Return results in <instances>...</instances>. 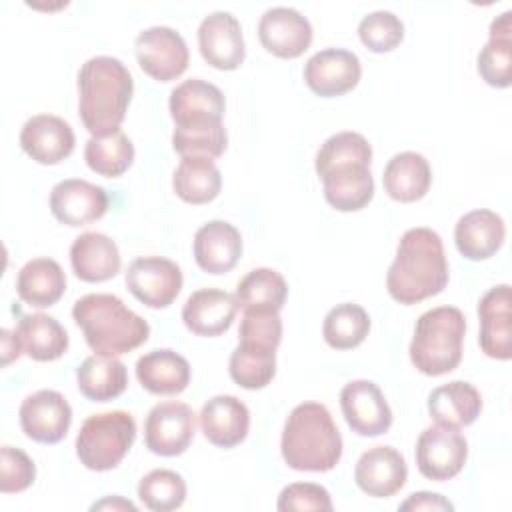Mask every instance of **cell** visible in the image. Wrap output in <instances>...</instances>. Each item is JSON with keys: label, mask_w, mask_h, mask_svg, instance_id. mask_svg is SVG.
Listing matches in <instances>:
<instances>
[{"label": "cell", "mask_w": 512, "mask_h": 512, "mask_svg": "<svg viewBox=\"0 0 512 512\" xmlns=\"http://www.w3.org/2000/svg\"><path fill=\"white\" fill-rule=\"evenodd\" d=\"M448 284V260L438 232L418 226L402 234L386 274L388 294L400 304H418Z\"/></svg>", "instance_id": "1"}, {"label": "cell", "mask_w": 512, "mask_h": 512, "mask_svg": "<svg viewBox=\"0 0 512 512\" xmlns=\"http://www.w3.org/2000/svg\"><path fill=\"white\" fill-rule=\"evenodd\" d=\"M134 80L122 60L94 56L78 72V110L84 128L92 136L120 130L132 100Z\"/></svg>", "instance_id": "2"}, {"label": "cell", "mask_w": 512, "mask_h": 512, "mask_svg": "<svg viewBox=\"0 0 512 512\" xmlns=\"http://www.w3.org/2000/svg\"><path fill=\"white\" fill-rule=\"evenodd\" d=\"M280 450L292 470H332L342 458V436L330 410L320 402L298 404L286 418Z\"/></svg>", "instance_id": "3"}, {"label": "cell", "mask_w": 512, "mask_h": 512, "mask_svg": "<svg viewBox=\"0 0 512 512\" xmlns=\"http://www.w3.org/2000/svg\"><path fill=\"white\" fill-rule=\"evenodd\" d=\"M74 322L86 344L104 356H122L148 340V322L114 294H86L74 302Z\"/></svg>", "instance_id": "4"}, {"label": "cell", "mask_w": 512, "mask_h": 512, "mask_svg": "<svg viewBox=\"0 0 512 512\" xmlns=\"http://www.w3.org/2000/svg\"><path fill=\"white\" fill-rule=\"evenodd\" d=\"M466 318L454 306L426 310L414 326L410 360L426 376L452 372L462 360Z\"/></svg>", "instance_id": "5"}, {"label": "cell", "mask_w": 512, "mask_h": 512, "mask_svg": "<svg viewBox=\"0 0 512 512\" xmlns=\"http://www.w3.org/2000/svg\"><path fill=\"white\" fill-rule=\"evenodd\" d=\"M136 440V420L126 410L92 414L76 436V454L88 470L116 468Z\"/></svg>", "instance_id": "6"}, {"label": "cell", "mask_w": 512, "mask_h": 512, "mask_svg": "<svg viewBox=\"0 0 512 512\" xmlns=\"http://www.w3.org/2000/svg\"><path fill=\"white\" fill-rule=\"evenodd\" d=\"M196 432L194 410L178 400L156 404L144 422L146 448L158 456H180Z\"/></svg>", "instance_id": "7"}, {"label": "cell", "mask_w": 512, "mask_h": 512, "mask_svg": "<svg viewBox=\"0 0 512 512\" xmlns=\"http://www.w3.org/2000/svg\"><path fill=\"white\" fill-rule=\"evenodd\" d=\"M468 442L448 426H428L416 440V466L428 480L444 482L454 478L466 464Z\"/></svg>", "instance_id": "8"}, {"label": "cell", "mask_w": 512, "mask_h": 512, "mask_svg": "<svg viewBox=\"0 0 512 512\" xmlns=\"http://www.w3.org/2000/svg\"><path fill=\"white\" fill-rule=\"evenodd\" d=\"M140 68L158 82H170L188 68V46L170 26H152L142 30L134 42Z\"/></svg>", "instance_id": "9"}, {"label": "cell", "mask_w": 512, "mask_h": 512, "mask_svg": "<svg viewBox=\"0 0 512 512\" xmlns=\"http://www.w3.org/2000/svg\"><path fill=\"white\" fill-rule=\"evenodd\" d=\"M126 288L150 308L170 306L182 290V270L162 256H140L126 270Z\"/></svg>", "instance_id": "10"}, {"label": "cell", "mask_w": 512, "mask_h": 512, "mask_svg": "<svg viewBox=\"0 0 512 512\" xmlns=\"http://www.w3.org/2000/svg\"><path fill=\"white\" fill-rule=\"evenodd\" d=\"M340 408L346 424L358 436H380L392 426V410L372 380H352L340 392Z\"/></svg>", "instance_id": "11"}, {"label": "cell", "mask_w": 512, "mask_h": 512, "mask_svg": "<svg viewBox=\"0 0 512 512\" xmlns=\"http://www.w3.org/2000/svg\"><path fill=\"white\" fill-rule=\"evenodd\" d=\"M22 432L40 444H58L72 424V408L56 390H38L20 404Z\"/></svg>", "instance_id": "12"}, {"label": "cell", "mask_w": 512, "mask_h": 512, "mask_svg": "<svg viewBox=\"0 0 512 512\" xmlns=\"http://www.w3.org/2000/svg\"><path fill=\"white\" fill-rule=\"evenodd\" d=\"M360 76V58L344 48H324L304 64L306 86L322 98H334L350 92L358 84Z\"/></svg>", "instance_id": "13"}, {"label": "cell", "mask_w": 512, "mask_h": 512, "mask_svg": "<svg viewBox=\"0 0 512 512\" xmlns=\"http://www.w3.org/2000/svg\"><path fill=\"white\" fill-rule=\"evenodd\" d=\"M168 108L176 128L210 126L222 122L226 100L218 86L200 78H190L170 92Z\"/></svg>", "instance_id": "14"}, {"label": "cell", "mask_w": 512, "mask_h": 512, "mask_svg": "<svg viewBox=\"0 0 512 512\" xmlns=\"http://www.w3.org/2000/svg\"><path fill=\"white\" fill-rule=\"evenodd\" d=\"M312 36L308 18L288 6L268 8L258 22L262 46L278 58H298L312 44Z\"/></svg>", "instance_id": "15"}, {"label": "cell", "mask_w": 512, "mask_h": 512, "mask_svg": "<svg viewBox=\"0 0 512 512\" xmlns=\"http://www.w3.org/2000/svg\"><path fill=\"white\" fill-rule=\"evenodd\" d=\"M198 48L212 68L236 70L246 56L238 18L222 10L208 14L198 26Z\"/></svg>", "instance_id": "16"}, {"label": "cell", "mask_w": 512, "mask_h": 512, "mask_svg": "<svg viewBox=\"0 0 512 512\" xmlns=\"http://www.w3.org/2000/svg\"><path fill=\"white\" fill-rule=\"evenodd\" d=\"M50 210L66 226H88L106 214L108 194L88 180L68 178L52 188Z\"/></svg>", "instance_id": "17"}, {"label": "cell", "mask_w": 512, "mask_h": 512, "mask_svg": "<svg viewBox=\"0 0 512 512\" xmlns=\"http://www.w3.org/2000/svg\"><path fill=\"white\" fill-rule=\"evenodd\" d=\"M76 138L72 126L54 114H36L26 120L20 132L22 150L44 166L66 160L74 150Z\"/></svg>", "instance_id": "18"}, {"label": "cell", "mask_w": 512, "mask_h": 512, "mask_svg": "<svg viewBox=\"0 0 512 512\" xmlns=\"http://www.w3.org/2000/svg\"><path fill=\"white\" fill-rule=\"evenodd\" d=\"M510 286L500 284L490 288L478 302L480 318V348L486 356L496 360H510L512 356V310Z\"/></svg>", "instance_id": "19"}, {"label": "cell", "mask_w": 512, "mask_h": 512, "mask_svg": "<svg viewBox=\"0 0 512 512\" xmlns=\"http://www.w3.org/2000/svg\"><path fill=\"white\" fill-rule=\"evenodd\" d=\"M408 478L404 456L392 446L368 448L356 462L354 480L362 492L374 498L394 496Z\"/></svg>", "instance_id": "20"}, {"label": "cell", "mask_w": 512, "mask_h": 512, "mask_svg": "<svg viewBox=\"0 0 512 512\" xmlns=\"http://www.w3.org/2000/svg\"><path fill=\"white\" fill-rule=\"evenodd\" d=\"M236 312V296L218 288H200L188 296L182 320L192 334L214 338L232 326Z\"/></svg>", "instance_id": "21"}, {"label": "cell", "mask_w": 512, "mask_h": 512, "mask_svg": "<svg viewBox=\"0 0 512 512\" xmlns=\"http://www.w3.org/2000/svg\"><path fill=\"white\" fill-rule=\"evenodd\" d=\"M206 440L220 448H232L248 436L250 412L242 400L232 394L212 396L198 414Z\"/></svg>", "instance_id": "22"}, {"label": "cell", "mask_w": 512, "mask_h": 512, "mask_svg": "<svg viewBox=\"0 0 512 512\" xmlns=\"http://www.w3.org/2000/svg\"><path fill=\"white\" fill-rule=\"evenodd\" d=\"M242 256V236L226 220H210L194 234V260L208 274L230 272Z\"/></svg>", "instance_id": "23"}, {"label": "cell", "mask_w": 512, "mask_h": 512, "mask_svg": "<svg viewBox=\"0 0 512 512\" xmlns=\"http://www.w3.org/2000/svg\"><path fill=\"white\" fill-rule=\"evenodd\" d=\"M506 238V226L500 214L478 208L464 214L454 228L458 252L468 260H486L494 256Z\"/></svg>", "instance_id": "24"}, {"label": "cell", "mask_w": 512, "mask_h": 512, "mask_svg": "<svg viewBox=\"0 0 512 512\" xmlns=\"http://www.w3.org/2000/svg\"><path fill=\"white\" fill-rule=\"evenodd\" d=\"M70 264L84 282H104L120 272L116 242L102 232H84L70 246Z\"/></svg>", "instance_id": "25"}, {"label": "cell", "mask_w": 512, "mask_h": 512, "mask_svg": "<svg viewBox=\"0 0 512 512\" xmlns=\"http://www.w3.org/2000/svg\"><path fill=\"white\" fill-rule=\"evenodd\" d=\"M482 410L480 392L464 380H452L434 388L428 396V414L430 418L448 428H466L470 426Z\"/></svg>", "instance_id": "26"}, {"label": "cell", "mask_w": 512, "mask_h": 512, "mask_svg": "<svg viewBox=\"0 0 512 512\" xmlns=\"http://www.w3.org/2000/svg\"><path fill=\"white\" fill-rule=\"evenodd\" d=\"M136 378L150 394L174 396L190 384V364L170 348L152 350L138 358Z\"/></svg>", "instance_id": "27"}, {"label": "cell", "mask_w": 512, "mask_h": 512, "mask_svg": "<svg viewBox=\"0 0 512 512\" xmlns=\"http://www.w3.org/2000/svg\"><path fill=\"white\" fill-rule=\"evenodd\" d=\"M432 182L428 160L418 152L394 154L382 174L386 194L396 202H416L426 196Z\"/></svg>", "instance_id": "28"}, {"label": "cell", "mask_w": 512, "mask_h": 512, "mask_svg": "<svg viewBox=\"0 0 512 512\" xmlns=\"http://www.w3.org/2000/svg\"><path fill=\"white\" fill-rule=\"evenodd\" d=\"M66 290V274L52 258L28 260L16 278V292L22 302L34 308L56 304Z\"/></svg>", "instance_id": "29"}, {"label": "cell", "mask_w": 512, "mask_h": 512, "mask_svg": "<svg viewBox=\"0 0 512 512\" xmlns=\"http://www.w3.org/2000/svg\"><path fill=\"white\" fill-rule=\"evenodd\" d=\"M326 202L340 212H356L368 206L374 196V178L370 166L352 164L320 176Z\"/></svg>", "instance_id": "30"}, {"label": "cell", "mask_w": 512, "mask_h": 512, "mask_svg": "<svg viewBox=\"0 0 512 512\" xmlns=\"http://www.w3.org/2000/svg\"><path fill=\"white\" fill-rule=\"evenodd\" d=\"M22 352L36 362H52L68 350V334L64 326L42 312L26 314L18 320L14 330Z\"/></svg>", "instance_id": "31"}, {"label": "cell", "mask_w": 512, "mask_h": 512, "mask_svg": "<svg viewBox=\"0 0 512 512\" xmlns=\"http://www.w3.org/2000/svg\"><path fill=\"white\" fill-rule=\"evenodd\" d=\"M512 12L506 10L490 24V36L478 52V74L494 88H508L512 82Z\"/></svg>", "instance_id": "32"}, {"label": "cell", "mask_w": 512, "mask_h": 512, "mask_svg": "<svg viewBox=\"0 0 512 512\" xmlns=\"http://www.w3.org/2000/svg\"><path fill=\"white\" fill-rule=\"evenodd\" d=\"M78 390L92 402H108L118 398L128 386L124 362L116 356L94 354L76 368Z\"/></svg>", "instance_id": "33"}, {"label": "cell", "mask_w": 512, "mask_h": 512, "mask_svg": "<svg viewBox=\"0 0 512 512\" xmlns=\"http://www.w3.org/2000/svg\"><path fill=\"white\" fill-rule=\"evenodd\" d=\"M172 188L188 204H206L220 194L222 176L212 158L184 156L174 170Z\"/></svg>", "instance_id": "34"}, {"label": "cell", "mask_w": 512, "mask_h": 512, "mask_svg": "<svg viewBox=\"0 0 512 512\" xmlns=\"http://www.w3.org/2000/svg\"><path fill=\"white\" fill-rule=\"evenodd\" d=\"M286 296L288 284L284 276L272 268H254L236 286V302L242 310L280 312Z\"/></svg>", "instance_id": "35"}, {"label": "cell", "mask_w": 512, "mask_h": 512, "mask_svg": "<svg viewBox=\"0 0 512 512\" xmlns=\"http://www.w3.org/2000/svg\"><path fill=\"white\" fill-rule=\"evenodd\" d=\"M84 160L92 172L106 178H116L132 166L134 144L122 130L92 136L84 146Z\"/></svg>", "instance_id": "36"}, {"label": "cell", "mask_w": 512, "mask_h": 512, "mask_svg": "<svg viewBox=\"0 0 512 512\" xmlns=\"http://www.w3.org/2000/svg\"><path fill=\"white\" fill-rule=\"evenodd\" d=\"M370 332V316L368 312L352 302H344L334 306L322 326L324 340L330 348L350 350L364 342Z\"/></svg>", "instance_id": "37"}, {"label": "cell", "mask_w": 512, "mask_h": 512, "mask_svg": "<svg viewBox=\"0 0 512 512\" xmlns=\"http://www.w3.org/2000/svg\"><path fill=\"white\" fill-rule=\"evenodd\" d=\"M370 162H372V146L362 134L338 132L320 146L314 168L318 176H324L326 172L342 166H352V164L370 166Z\"/></svg>", "instance_id": "38"}, {"label": "cell", "mask_w": 512, "mask_h": 512, "mask_svg": "<svg viewBox=\"0 0 512 512\" xmlns=\"http://www.w3.org/2000/svg\"><path fill=\"white\" fill-rule=\"evenodd\" d=\"M138 498L148 510L170 512L184 504L186 500V482L184 478L166 468H156L148 472L138 484Z\"/></svg>", "instance_id": "39"}, {"label": "cell", "mask_w": 512, "mask_h": 512, "mask_svg": "<svg viewBox=\"0 0 512 512\" xmlns=\"http://www.w3.org/2000/svg\"><path fill=\"white\" fill-rule=\"evenodd\" d=\"M228 372L238 386L260 390L268 386L276 374V352L252 350L238 344L230 354Z\"/></svg>", "instance_id": "40"}, {"label": "cell", "mask_w": 512, "mask_h": 512, "mask_svg": "<svg viewBox=\"0 0 512 512\" xmlns=\"http://www.w3.org/2000/svg\"><path fill=\"white\" fill-rule=\"evenodd\" d=\"M282 340V320L276 310H244L238 330V344L262 350L276 352Z\"/></svg>", "instance_id": "41"}, {"label": "cell", "mask_w": 512, "mask_h": 512, "mask_svg": "<svg viewBox=\"0 0 512 512\" xmlns=\"http://www.w3.org/2000/svg\"><path fill=\"white\" fill-rule=\"evenodd\" d=\"M228 146V134L224 124L194 126V128H174L172 148L184 156H206L218 158Z\"/></svg>", "instance_id": "42"}, {"label": "cell", "mask_w": 512, "mask_h": 512, "mask_svg": "<svg viewBox=\"0 0 512 512\" xmlns=\"http://www.w3.org/2000/svg\"><path fill=\"white\" fill-rule=\"evenodd\" d=\"M358 36H360V42L368 50H372L376 54L390 52L402 42L404 24L394 12L376 10L360 20Z\"/></svg>", "instance_id": "43"}, {"label": "cell", "mask_w": 512, "mask_h": 512, "mask_svg": "<svg viewBox=\"0 0 512 512\" xmlns=\"http://www.w3.org/2000/svg\"><path fill=\"white\" fill-rule=\"evenodd\" d=\"M36 478L34 460L20 448L2 446L0 464V490L4 494H14L26 490Z\"/></svg>", "instance_id": "44"}, {"label": "cell", "mask_w": 512, "mask_h": 512, "mask_svg": "<svg viewBox=\"0 0 512 512\" xmlns=\"http://www.w3.org/2000/svg\"><path fill=\"white\" fill-rule=\"evenodd\" d=\"M278 510L292 512V510H332L330 492L314 482H294L282 488L278 496Z\"/></svg>", "instance_id": "45"}, {"label": "cell", "mask_w": 512, "mask_h": 512, "mask_svg": "<svg viewBox=\"0 0 512 512\" xmlns=\"http://www.w3.org/2000/svg\"><path fill=\"white\" fill-rule=\"evenodd\" d=\"M400 510H454V506L440 494L414 492L400 504Z\"/></svg>", "instance_id": "46"}, {"label": "cell", "mask_w": 512, "mask_h": 512, "mask_svg": "<svg viewBox=\"0 0 512 512\" xmlns=\"http://www.w3.org/2000/svg\"><path fill=\"white\" fill-rule=\"evenodd\" d=\"M22 352V346L16 338V334H10L8 330H2V364H10L14 358H18Z\"/></svg>", "instance_id": "47"}, {"label": "cell", "mask_w": 512, "mask_h": 512, "mask_svg": "<svg viewBox=\"0 0 512 512\" xmlns=\"http://www.w3.org/2000/svg\"><path fill=\"white\" fill-rule=\"evenodd\" d=\"M92 510H132L136 512V506L130 500H124L120 496H108L92 506Z\"/></svg>", "instance_id": "48"}]
</instances>
